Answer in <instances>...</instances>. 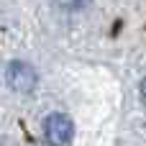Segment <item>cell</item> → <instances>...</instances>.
<instances>
[{"label":"cell","mask_w":146,"mask_h":146,"mask_svg":"<svg viewBox=\"0 0 146 146\" xmlns=\"http://www.w3.org/2000/svg\"><path fill=\"white\" fill-rule=\"evenodd\" d=\"M141 98H144V100H146V80H144V82H141Z\"/></svg>","instance_id":"obj_3"},{"label":"cell","mask_w":146,"mask_h":146,"mask_svg":"<svg viewBox=\"0 0 146 146\" xmlns=\"http://www.w3.org/2000/svg\"><path fill=\"white\" fill-rule=\"evenodd\" d=\"M44 136L51 146H67L74 136V126H72V118L64 115V113H51L46 115L44 121Z\"/></svg>","instance_id":"obj_1"},{"label":"cell","mask_w":146,"mask_h":146,"mask_svg":"<svg viewBox=\"0 0 146 146\" xmlns=\"http://www.w3.org/2000/svg\"><path fill=\"white\" fill-rule=\"evenodd\" d=\"M5 80L15 92H31L38 82V74L28 62H10L5 69Z\"/></svg>","instance_id":"obj_2"}]
</instances>
